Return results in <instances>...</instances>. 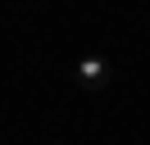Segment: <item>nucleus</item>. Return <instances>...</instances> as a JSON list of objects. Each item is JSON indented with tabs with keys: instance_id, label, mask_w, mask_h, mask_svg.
Wrapping results in <instances>:
<instances>
[{
	"instance_id": "2",
	"label": "nucleus",
	"mask_w": 150,
	"mask_h": 145,
	"mask_svg": "<svg viewBox=\"0 0 150 145\" xmlns=\"http://www.w3.org/2000/svg\"><path fill=\"white\" fill-rule=\"evenodd\" d=\"M50 145H64V141H50Z\"/></svg>"
},
{
	"instance_id": "1",
	"label": "nucleus",
	"mask_w": 150,
	"mask_h": 145,
	"mask_svg": "<svg viewBox=\"0 0 150 145\" xmlns=\"http://www.w3.org/2000/svg\"><path fill=\"white\" fill-rule=\"evenodd\" d=\"M73 77H77L82 91H105L109 86V59H105V54H86V59H77Z\"/></svg>"
}]
</instances>
